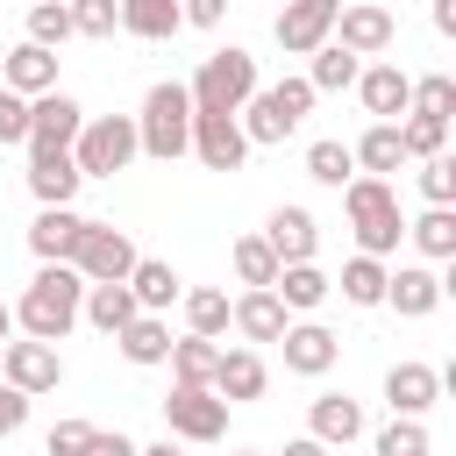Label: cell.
Masks as SVG:
<instances>
[{
    "label": "cell",
    "instance_id": "1",
    "mask_svg": "<svg viewBox=\"0 0 456 456\" xmlns=\"http://www.w3.org/2000/svg\"><path fill=\"white\" fill-rule=\"evenodd\" d=\"M78 299H86V278L71 271V264H36V278H28V292L14 299V328L28 335V342H64L71 328H78Z\"/></svg>",
    "mask_w": 456,
    "mask_h": 456
},
{
    "label": "cell",
    "instance_id": "2",
    "mask_svg": "<svg viewBox=\"0 0 456 456\" xmlns=\"http://www.w3.org/2000/svg\"><path fill=\"white\" fill-rule=\"evenodd\" d=\"M306 114H314V86L306 78H278V86H256L235 121H242V142L249 150H278L285 135H299Z\"/></svg>",
    "mask_w": 456,
    "mask_h": 456
},
{
    "label": "cell",
    "instance_id": "3",
    "mask_svg": "<svg viewBox=\"0 0 456 456\" xmlns=\"http://www.w3.org/2000/svg\"><path fill=\"white\" fill-rule=\"evenodd\" d=\"M135 150L157 157V164H178L192 150V100L178 78H157L142 93V114H135Z\"/></svg>",
    "mask_w": 456,
    "mask_h": 456
},
{
    "label": "cell",
    "instance_id": "4",
    "mask_svg": "<svg viewBox=\"0 0 456 456\" xmlns=\"http://www.w3.org/2000/svg\"><path fill=\"white\" fill-rule=\"evenodd\" d=\"M342 214L356 228V256H392L399 235H406V214H399L392 178H349L342 185Z\"/></svg>",
    "mask_w": 456,
    "mask_h": 456
},
{
    "label": "cell",
    "instance_id": "5",
    "mask_svg": "<svg viewBox=\"0 0 456 456\" xmlns=\"http://www.w3.org/2000/svg\"><path fill=\"white\" fill-rule=\"evenodd\" d=\"M256 93V57L249 50H214V57H200V71L185 78V100H192V114H242V100Z\"/></svg>",
    "mask_w": 456,
    "mask_h": 456
},
{
    "label": "cell",
    "instance_id": "6",
    "mask_svg": "<svg viewBox=\"0 0 456 456\" xmlns=\"http://www.w3.org/2000/svg\"><path fill=\"white\" fill-rule=\"evenodd\" d=\"M142 150H135V114H86V128H78V142H71V164H78V178H114V171H128Z\"/></svg>",
    "mask_w": 456,
    "mask_h": 456
},
{
    "label": "cell",
    "instance_id": "7",
    "mask_svg": "<svg viewBox=\"0 0 456 456\" xmlns=\"http://www.w3.org/2000/svg\"><path fill=\"white\" fill-rule=\"evenodd\" d=\"M71 271H78L86 285H128L135 242H128L121 228H107V221H86V235H78V249H71Z\"/></svg>",
    "mask_w": 456,
    "mask_h": 456
},
{
    "label": "cell",
    "instance_id": "8",
    "mask_svg": "<svg viewBox=\"0 0 456 456\" xmlns=\"http://www.w3.org/2000/svg\"><path fill=\"white\" fill-rule=\"evenodd\" d=\"M164 428H171V442H221L228 435V399H214L207 385H171Z\"/></svg>",
    "mask_w": 456,
    "mask_h": 456
},
{
    "label": "cell",
    "instance_id": "9",
    "mask_svg": "<svg viewBox=\"0 0 456 456\" xmlns=\"http://www.w3.org/2000/svg\"><path fill=\"white\" fill-rule=\"evenodd\" d=\"M0 385H14L21 399H36V392H57L64 385V356L50 349V342H0Z\"/></svg>",
    "mask_w": 456,
    "mask_h": 456
},
{
    "label": "cell",
    "instance_id": "10",
    "mask_svg": "<svg viewBox=\"0 0 456 456\" xmlns=\"http://www.w3.org/2000/svg\"><path fill=\"white\" fill-rule=\"evenodd\" d=\"M335 14H342V0H285L278 21H271V36H278L285 57H314L335 36Z\"/></svg>",
    "mask_w": 456,
    "mask_h": 456
},
{
    "label": "cell",
    "instance_id": "11",
    "mask_svg": "<svg viewBox=\"0 0 456 456\" xmlns=\"http://www.w3.org/2000/svg\"><path fill=\"white\" fill-rule=\"evenodd\" d=\"M78 128H86V107H78L71 93H43V100H28V157H57V150H71Z\"/></svg>",
    "mask_w": 456,
    "mask_h": 456
},
{
    "label": "cell",
    "instance_id": "12",
    "mask_svg": "<svg viewBox=\"0 0 456 456\" xmlns=\"http://www.w3.org/2000/svg\"><path fill=\"white\" fill-rule=\"evenodd\" d=\"M328 43H342L349 57H385L392 43H399V21H392V7L378 0V7H356V0H342V14H335V36Z\"/></svg>",
    "mask_w": 456,
    "mask_h": 456
},
{
    "label": "cell",
    "instance_id": "13",
    "mask_svg": "<svg viewBox=\"0 0 456 456\" xmlns=\"http://www.w3.org/2000/svg\"><path fill=\"white\" fill-rule=\"evenodd\" d=\"M442 299H449V278H442L435 264H399V271H385V306H392L399 321H428Z\"/></svg>",
    "mask_w": 456,
    "mask_h": 456
},
{
    "label": "cell",
    "instance_id": "14",
    "mask_svg": "<svg viewBox=\"0 0 456 456\" xmlns=\"http://www.w3.org/2000/svg\"><path fill=\"white\" fill-rule=\"evenodd\" d=\"M435 399H442V370L435 363H392L385 370V406H392V420H428L435 413Z\"/></svg>",
    "mask_w": 456,
    "mask_h": 456
},
{
    "label": "cell",
    "instance_id": "15",
    "mask_svg": "<svg viewBox=\"0 0 456 456\" xmlns=\"http://www.w3.org/2000/svg\"><path fill=\"white\" fill-rule=\"evenodd\" d=\"M356 100H363V114L370 121H399L406 107H413V71H399V64H363L356 71Z\"/></svg>",
    "mask_w": 456,
    "mask_h": 456
},
{
    "label": "cell",
    "instance_id": "16",
    "mask_svg": "<svg viewBox=\"0 0 456 456\" xmlns=\"http://www.w3.org/2000/svg\"><path fill=\"white\" fill-rule=\"evenodd\" d=\"M278 349H285V370H299V378H328V370H335V356H342L335 328H321V321H285Z\"/></svg>",
    "mask_w": 456,
    "mask_h": 456
},
{
    "label": "cell",
    "instance_id": "17",
    "mask_svg": "<svg viewBox=\"0 0 456 456\" xmlns=\"http://www.w3.org/2000/svg\"><path fill=\"white\" fill-rule=\"evenodd\" d=\"M0 86L7 93H21V100H43V93H57V50H43V43H14L7 57H0Z\"/></svg>",
    "mask_w": 456,
    "mask_h": 456
},
{
    "label": "cell",
    "instance_id": "18",
    "mask_svg": "<svg viewBox=\"0 0 456 456\" xmlns=\"http://www.w3.org/2000/svg\"><path fill=\"white\" fill-rule=\"evenodd\" d=\"M192 157L207 171H242L249 142H242V121L235 114H192Z\"/></svg>",
    "mask_w": 456,
    "mask_h": 456
},
{
    "label": "cell",
    "instance_id": "19",
    "mask_svg": "<svg viewBox=\"0 0 456 456\" xmlns=\"http://www.w3.org/2000/svg\"><path fill=\"white\" fill-rule=\"evenodd\" d=\"M78 235H86V214H71V207H36V221H28V256H36V264H71Z\"/></svg>",
    "mask_w": 456,
    "mask_h": 456
},
{
    "label": "cell",
    "instance_id": "20",
    "mask_svg": "<svg viewBox=\"0 0 456 456\" xmlns=\"http://www.w3.org/2000/svg\"><path fill=\"white\" fill-rule=\"evenodd\" d=\"M264 242H271L278 264H314V249H321V221H314L306 207H278V214L264 221Z\"/></svg>",
    "mask_w": 456,
    "mask_h": 456
},
{
    "label": "cell",
    "instance_id": "21",
    "mask_svg": "<svg viewBox=\"0 0 456 456\" xmlns=\"http://www.w3.org/2000/svg\"><path fill=\"white\" fill-rule=\"evenodd\" d=\"M285 321H292V314L278 306V292H271V285H249L242 299H228V328H235L242 342H278V335H285Z\"/></svg>",
    "mask_w": 456,
    "mask_h": 456
},
{
    "label": "cell",
    "instance_id": "22",
    "mask_svg": "<svg viewBox=\"0 0 456 456\" xmlns=\"http://www.w3.org/2000/svg\"><path fill=\"white\" fill-rule=\"evenodd\" d=\"M306 435H314L321 449H349V442L363 435V406H356L349 392H321V399L306 406Z\"/></svg>",
    "mask_w": 456,
    "mask_h": 456
},
{
    "label": "cell",
    "instance_id": "23",
    "mask_svg": "<svg viewBox=\"0 0 456 456\" xmlns=\"http://www.w3.org/2000/svg\"><path fill=\"white\" fill-rule=\"evenodd\" d=\"M264 385H271V370H264V356L256 349H221V363H214V399H228V406H242V399H264Z\"/></svg>",
    "mask_w": 456,
    "mask_h": 456
},
{
    "label": "cell",
    "instance_id": "24",
    "mask_svg": "<svg viewBox=\"0 0 456 456\" xmlns=\"http://www.w3.org/2000/svg\"><path fill=\"white\" fill-rule=\"evenodd\" d=\"M178 292H185V278H178L164 256H135V271H128V299H135V314H171Z\"/></svg>",
    "mask_w": 456,
    "mask_h": 456
},
{
    "label": "cell",
    "instance_id": "25",
    "mask_svg": "<svg viewBox=\"0 0 456 456\" xmlns=\"http://www.w3.org/2000/svg\"><path fill=\"white\" fill-rule=\"evenodd\" d=\"M349 157H356V178H392V171L406 164V150H399V121H370V128L349 142Z\"/></svg>",
    "mask_w": 456,
    "mask_h": 456
},
{
    "label": "cell",
    "instance_id": "26",
    "mask_svg": "<svg viewBox=\"0 0 456 456\" xmlns=\"http://www.w3.org/2000/svg\"><path fill=\"white\" fill-rule=\"evenodd\" d=\"M78 164H71V150H57V157H28V192H36V207H71L78 200Z\"/></svg>",
    "mask_w": 456,
    "mask_h": 456
},
{
    "label": "cell",
    "instance_id": "27",
    "mask_svg": "<svg viewBox=\"0 0 456 456\" xmlns=\"http://www.w3.org/2000/svg\"><path fill=\"white\" fill-rule=\"evenodd\" d=\"M271 292H278V306H285V314H314V306L335 292V278H328L321 264H278Z\"/></svg>",
    "mask_w": 456,
    "mask_h": 456
},
{
    "label": "cell",
    "instance_id": "28",
    "mask_svg": "<svg viewBox=\"0 0 456 456\" xmlns=\"http://www.w3.org/2000/svg\"><path fill=\"white\" fill-rule=\"evenodd\" d=\"M114 342H121V356H128L135 370H157V363L171 356V321H164V314H135Z\"/></svg>",
    "mask_w": 456,
    "mask_h": 456
},
{
    "label": "cell",
    "instance_id": "29",
    "mask_svg": "<svg viewBox=\"0 0 456 456\" xmlns=\"http://www.w3.org/2000/svg\"><path fill=\"white\" fill-rule=\"evenodd\" d=\"M406 242H413L428 264H449V256H456V207H428V214H413V221H406Z\"/></svg>",
    "mask_w": 456,
    "mask_h": 456
},
{
    "label": "cell",
    "instance_id": "30",
    "mask_svg": "<svg viewBox=\"0 0 456 456\" xmlns=\"http://www.w3.org/2000/svg\"><path fill=\"white\" fill-rule=\"evenodd\" d=\"M78 321H93L107 342L135 321V299H128V285H86V299H78Z\"/></svg>",
    "mask_w": 456,
    "mask_h": 456
},
{
    "label": "cell",
    "instance_id": "31",
    "mask_svg": "<svg viewBox=\"0 0 456 456\" xmlns=\"http://www.w3.org/2000/svg\"><path fill=\"white\" fill-rule=\"evenodd\" d=\"M178 306H185V335H207V342L228 335V292L221 285H192V292H178Z\"/></svg>",
    "mask_w": 456,
    "mask_h": 456
},
{
    "label": "cell",
    "instance_id": "32",
    "mask_svg": "<svg viewBox=\"0 0 456 456\" xmlns=\"http://www.w3.org/2000/svg\"><path fill=\"white\" fill-rule=\"evenodd\" d=\"M356 71H363V57H349L342 43H321L314 64H306V86H314V100H321V93H349Z\"/></svg>",
    "mask_w": 456,
    "mask_h": 456
},
{
    "label": "cell",
    "instance_id": "33",
    "mask_svg": "<svg viewBox=\"0 0 456 456\" xmlns=\"http://www.w3.org/2000/svg\"><path fill=\"white\" fill-rule=\"evenodd\" d=\"M121 28L142 36V43H164V36H178L185 21H178V0H121Z\"/></svg>",
    "mask_w": 456,
    "mask_h": 456
},
{
    "label": "cell",
    "instance_id": "34",
    "mask_svg": "<svg viewBox=\"0 0 456 456\" xmlns=\"http://www.w3.org/2000/svg\"><path fill=\"white\" fill-rule=\"evenodd\" d=\"M164 363H171V378H178V385H214V363H221V349H214L207 335H178Z\"/></svg>",
    "mask_w": 456,
    "mask_h": 456
},
{
    "label": "cell",
    "instance_id": "35",
    "mask_svg": "<svg viewBox=\"0 0 456 456\" xmlns=\"http://www.w3.org/2000/svg\"><path fill=\"white\" fill-rule=\"evenodd\" d=\"M306 178L314 185H349L356 178V157H349V142H335V135H321V142H306Z\"/></svg>",
    "mask_w": 456,
    "mask_h": 456
},
{
    "label": "cell",
    "instance_id": "36",
    "mask_svg": "<svg viewBox=\"0 0 456 456\" xmlns=\"http://www.w3.org/2000/svg\"><path fill=\"white\" fill-rule=\"evenodd\" d=\"M335 285H342L349 306H385V256H349Z\"/></svg>",
    "mask_w": 456,
    "mask_h": 456
},
{
    "label": "cell",
    "instance_id": "37",
    "mask_svg": "<svg viewBox=\"0 0 456 456\" xmlns=\"http://www.w3.org/2000/svg\"><path fill=\"white\" fill-rule=\"evenodd\" d=\"M406 114L456 121V78H449V71H428V78H413V107H406Z\"/></svg>",
    "mask_w": 456,
    "mask_h": 456
},
{
    "label": "cell",
    "instance_id": "38",
    "mask_svg": "<svg viewBox=\"0 0 456 456\" xmlns=\"http://www.w3.org/2000/svg\"><path fill=\"white\" fill-rule=\"evenodd\" d=\"M442 142H449V121L399 114V150H406V164H420V157H442Z\"/></svg>",
    "mask_w": 456,
    "mask_h": 456
},
{
    "label": "cell",
    "instance_id": "39",
    "mask_svg": "<svg viewBox=\"0 0 456 456\" xmlns=\"http://www.w3.org/2000/svg\"><path fill=\"white\" fill-rule=\"evenodd\" d=\"M228 256H235V278H242V292L278 278V256H271V242H264V235H235V249H228Z\"/></svg>",
    "mask_w": 456,
    "mask_h": 456
},
{
    "label": "cell",
    "instance_id": "40",
    "mask_svg": "<svg viewBox=\"0 0 456 456\" xmlns=\"http://www.w3.org/2000/svg\"><path fill=\"white\" fill-rule=\"evenodd\" d=\"M28 43L64 50V43H71V7H64V0H36V7H28Z\"/></svg>",
    "mask_w": 456,
    "mask_h": 456
},
{
    "label": "cell",
    "instance_id": "41",
    "mask_svg": "<svg viewBox=\"0 0 456 456\" xmlns=\"http://www.w3.org/2000/svg\"><path fill=\"white\" fill-rule=\"evenodd\" d=\"M64 7H71V36L107 43V36L121 28V0H64Z\"/></svg>",
    "mask_w": 456,
    "mask_h": 456
},
{
    "label": "cell",
    "instance_id": "42",
    "mask_svg": "<svg viewBox=\"0 0 456 456\" xmlns=\"http://www.w3.org/2000/svg\"><path fill=\"white\" fill-rule=\"evenodd\" d=\"M378 456H435V442H428V420H392V428H378V442H370Z\"/></svg>",
    "mask_w": 456,
    "mask_h": 456
},
{
    "label": "cell",
    "instance_id": "43",
    "mask_svg": "<svg viewBox=\"0 0 456 456\" xmlns=\"http://www.w3.org/2000/svg\"><path fill=\"white\" fill-rule=\"evenodd\" d=\"M420 200L428 207H456V157H420Z\"/></svg>",
    "mask_w": 456,
    "mask_h": 456
},
{
    "label": "cell",
    "instance_id": "44",
    "mask_svg": "<svg viewBox=\"0 0 456 456\" xmlns=\"http://www.w3.org/2000/svg\"><path fill=\"white\" fill-rule=\"evenodd\" d=\"M93 435H100L93 420H57V428L43 435V449H50V456H86V449H93Z\"/></svg>",
    "mask_w": 456,
    "mask_h": 456
},
{
    "label": "cell",
    "instance_id": "45",
    "mask_svg": "<svg viewBox=\"0 0 456 456\" xmlns=\"http://www.w3.org/2000/svg\"><path fill=\"white\" fill-rule=\"evenodd\" d=\"M0 142H28V100L0 86Z\"/></svg>",
    "mask_w": 456,
    "mask_h": 456
},
{
    "label": "cell",
    "instance_id": "46",
    "mask_svg": "<svg viewBox=\"0 0 456 456\" xmlns=\"http://www.w3.org/2000/svg\"><path fill=\"white\" fill-rule=\"evenodd\" d=\"M178 21L185 28H221L228 21V0H178Z\"/></svg>",
    "mask_w": 456,
    "mask_h": 456
},
{
    "label": "cell",
    "instance_id": "47",
    "mask_svg": "<svg viewBox=\"0 0 456 456\" xmlns=\"http://www.w3.org/2000/svg\"><path fill=\"white\" fill-rule=\"evenodd\" d=\"M21 428H28V399H21L14 385H0V442H7V435H21Z\"/></svg>",
    "mask_w": 456,
    "mask_h": 456
},
{
    "label": "cell",
    "instance_id": "48",
    "mask_svg": "<svg viewBox=\"0 0 456 456\" xmlns=\"http://www.w3.org/2000/svg\"><path fill=\"white\" fill-rule=\"evenodd\" d=\"M86 456H135V442H128V435H121V428H114V435H107V428H100V435H93V449H86Z\"/></svg>",
    "mask_w": 456,
    "mask_h": 456
},
{
    "label": "cell",
    "instance_id": "49",
    "mask_svg": "<svg viewBox=\"0 0 456 456\" xmlns=\"http://www.w3.org/2000/svg\"><path fill=\"white\" fill-rule=\"evenodd\" d=\"M428 14H435V36H456V0H435Z\"/></svg>",
    "mask_w": 456,
    "mask_h": 456
},
{
    "label": "cell",
    "instance_id": "50",
    "mask_svg": "<svg viewBox=\"0 0 456 456\" xmlns=\"http://www.w3.org/2000/svg\"><path fill=\"white\" fill-rule=\"evenodd\" d=\"M278 456H328V449H321V442H314V435H299V442H285V449H278Z\"/></svg>",
    "mask_w": 456,
    "mask_h": 456
},
{
    "label": "cell",
    "instance_id": "51",
    "mask_svg": "<svg viewBox=\"0 0 456 456\" xmlns=\"http://www.w3.org/2000/svg\"><path fill=\"white\" fill-rule=\"evenodd\" d=\"M135 456H178V442L164 435V442H150V449H135Z\"/></svg>",
    "mask_w": 456,
    "mask_h": 456
},
{
    "label": "cell",
    "instance_id": "52",
    "mask_svg": "<svg viewBox=\"0 0 456 456\" xmlns=\"http://www.w3.org/2000/svg\"><path fill=\"white\" fill-rule=\"evenodd\" d=\"M0 342H14V306L0 299Z\"/></svg>",
    "mask_w": 456,
    "mask_h": 456
},
{
    "label": "cell",
    "instance_id": "53",
    "mask_svg": "<svg viewBox=\"0 0 456 456\" xmlns=\"http://www.w3.org/2000/svg\"><path fill=\"white\" fill-rule=\"evenodd\" d=\"M235 456H264V449H235Z\"/></svg>",
    "mask_w": 456,
    "mask_h": 456
},
{
    "label": "cell",
    "instance_id": "54",
    "mask_svg": "<svg viewBox=\"0 0 456 456\" xmlns=\"http://www.w3.org/2000/svg\"><path fill=\"white\" fill-rule=\"evenodd\" d=\"M356 7H378V0H356Z\"/></svg>",
    "mask_w": 456,
    "mask_h": 456
}]
</instances>
